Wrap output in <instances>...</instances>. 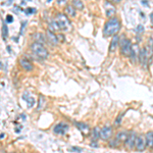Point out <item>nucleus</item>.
<instances>
[{
  "label": "nucleus",
  "instance_id": "nucleus-1",
  "mask_svg": "<svg viewBox=\"0 0 153 153\" xmlns=\"http://www.w3.org/2000/svg\"><path fill=\"white\" fill-rule=\"evenodd\" d=\"M120 30V21L117 18H111L106 21L103 28V34L106 37L115 36Z\"/></svg>",
  "mask_w": 153,
  "mask_h": 153
},
{
  "label": "nucleus",
  "instance_id": "nucleus-2",
  "mask_svg": "<svg viewBox=\"0 0 153 153\" xmlns=\"http://www.w3.org/2000/svg\"><path fill=\"white\" fill-rule=\"evenodd\" d=\"M31 50L34 54L40 59H46L48 57V50L45 48V46L41 43L34 42L31 45Z\"/></svg>",
  "mask_w": 153,
  "mask_h": 153
},
{
  "label": "nucleus",
  "instance_id": "nucleus-3",
  "mask_svg": "<svg viewBox=\"0 0 153 153\" xmlns=\"http://www.w3.org/2000/svg\"><path fill=\"white\" fill-rule=\"evenodd\" d=\"M55 21L58 23V25H59V28L61 31H68V30H70V21L68 19V18L64 14H61V12H60V14H57Z\"/></svg>",
  "mask_w": 153,
  "mask_h": 153
},
{
  "label": "nucleus",
  "instance_id": "nucleus-4",
  "mask_svg": "<svg viewBox=\"0 0 153 153\" xmlns=\"http://www.w3.org/2000/svg\"><path fill=\"white\" fill-rule=\"evenodd\" d=\"M120 52H122V54L124 55V56H131L133 46L129 39H126V38L122 39L120 43Z\"/></svg>",
  "mask_w": 153,
  "mask_h": 153
},
{
  "label": "nucleus",
  "instance_id": "nucleus-5",
  "mask_svg": "<svg viewBox=\"0 0 153 153\" xmlns=\"http://www.w3.org/2000/svg\"><path fill=\"white\" fill-rule=\"evenodd\" d=\"M137 137L138 136L136 135L135 132H130L128 135V138H127V140L125 141V145H126V147H128L129 149H133V148L136 146V140H137Z\"/></svg>",
  "mask_w": 153,
  "mask_h": 153
},
{
  "label": "nucleus",
  "instance_id": "nucleus-6",
  "mask_svg": "<svg viewBox=\"0 0 153 153\" xmlns=\"http://www.w3.org/2000/svg\"><path fill=\"white\" fill-rule=\"evenodd\" d=\"M147 146L146 144V138L143 137L142 135H139L137 137V140H136V149L138 151H144L145 150V147Z\"/></svg>",
  "mask_w": 153,
  "mask_h": 153
},
{
  "label": "nucleus",
  "instance_id": "nucleus-7",
  "mask_svg": "<svg viewBox=\"0 0 153 153\" xmlns=\"http://www.w3.org/2000/svg\"><path fill=\"white\" fill-rule=\"evenodd\" d=\"M68 130V125L64 124V122H59L53 128V132L56 135H64Z\"/></svg>",
  "mask_w": 153,
  "mask_h": 153
},
{
  "label": "nucleus",
  "instance_id": "nucleus-8",
  "mask_svg": "<svg viewBox=\"0 0 153 153\" xmlns=\"http://www.w3.org/2000/svg\"><path fill=\"white\" fill-rule=\"evenodd\" d=\"M112 136V128L109 126H105L101 129V132H100V138L102 140H108L109 138Z\"/></svg>",
  "mask_w": 153,
  "mask_h": 153
},
{
  "label": "nucleus",
  "instance_id": "nucleus-9",
  "mask_svg": "<svg viewBox=\"0 0 153 153\" xmlns=\"http://www.w3.org/2000/svg\"><path fill=\"white\" fill-rule=\"evenodd\" d=\"M19 64H21V68L25 70H27V72H31L34 68L33 63H32L29 59H27V58H21V59H19Z\"/></svg>",
  "mask_w": 153,
  "mask_h": 153
},
{
  "label": "nucleus",
  "instance_id": "nucleus-10",
  "mask_svg": "<svg viewBox=\"0 0 153 153\" xmlns=\"http://www.w3.org/2000/svg\"><path fill=\"white\" fill-rule=\"evenodd\" d=\"M46 38H47V41H48L51 45H56L58 43L57 36L54 34V32L50 31V30H47L46 31Z\"/></svg>",
  "mask_w": 153,
  "mask_h": 153
},
{
  "label": "nucleus",
  "instance_id": "nucleus-11",
  "mask_svg": "<svg viewBox=\"0 0 153 153\" xmlns=\"http://www.w3.org/2000/svg\"><path fill=\"white\" fill-rule=\"evenodd\" d=\"M139 60L141 62V64L143 66L147 65V61H148V57H147V51H146L145 48L141 49L139 52Z\"/></svg>",
  "mask_w": 153,
  "mask_h": 153
},
{
  "label": "nucleus",
  "instance_id": "nucleus-12",
  "mask_svg": "<svg viewBox=\"0 0 153 153\" xmlns=\"http://www.w3.org/2000/svg\"><path fill=\"white\" fill-rule=\"evenodd\" d=\"M118 42H120V37H118L117 35H115L112 38V40H111L110 46H109V52H113V51L115 50L116 47H117Z\"/></svg>",
  "mask_w": 153,
  "mask_h": 153
},
{
  "label": "nucleus",
  "instance_id": "nucleus-13",
  "mask_svg": "<svg viewBox=\"0 0 153 153\" xmlns=\"http://www.w3.org/2000/svg\"><path fill=\"white\" fill-rule=\"evenodd\" d=\"M128 135L129 133L125 132V131H122V132H118L117 134H116L115 139L120 142H125L127 140V138H128Z\"/></svg>",
  "mask_w": 153,
  "mask_h": 153
},
{
  "label": "nucleus",
  "instance_id": "nucleus-14",
  "mask_svg": "<svg viewBox=\"0 0 153 153\" xmlns=\"http://www.w3.org/2000/svg\"><path fill=\"white\" fill-rule=\"evenodd\" d=\"M146 144L149 148H153V132H148L145 136Z\"/></svg>",
  "mask_w": 153,
  "mask_h": 153
},
{
  "label": "nucleus",
  "instance_id": "nucleus-15",
  "mask_svg": "<svg viewBox=\"0 0 153 153\" xmlns=\"http://www.w3.org/2000/svg\"><path fill=\"white\" fill-rule=\"evenodd\" d=\"M140 52V50H139ZM139 52H138V46H135V48L133 47V50H132V54H131V58H132V61L136 63L137 60H139Z\"/></svg>",
  "mask_w": 153,
  "mask_h": 153
},
{
  "label": "nucleus",
  "instance_id": "nucleus-16",
  "mask_svg": "<svg viewBox=\"0 0 153 153\" xmlns=\"http://www.w3.org/2000/svg\"><path fill=\"white\" fill-rule=\"evenodd\" d=\"M64 11H65V14L70 16H76V8H75L73 5H66L65 8H64Z\"/></svg>",
  "mask_w": 153,
  "mask_h": 153
},
{
  "label": "nucleus",
  "instance_id": "nucleus-17",
  "mask_svg": "<svg viewBox=\"0 0 153 153\" xmlns=\"http://www.w3.org/2000/svg\"><path fill=\"white\" fill-rule=\"evenodd\" d=\"M48 28H49L48 30H50V31H52V32L59 31V30H60L59 25H58V23H57L56 21H50V23H49Z\"/></svg>",
  "mask_w": 153,
  "mask_h": 153
},
{
  "label": "nucleus",
  "instance_id": "nucleus-18",
  "mask_svg": "<svg viewBox=\"0 0 153 153\" xmlns=\"http://www.w3.org/2000/svg\"><path fill=\"white\" fill-rule=\"evenodd\" d=\"M72 3H73V6L78 10H82L84 8V3L81 0H72Z\"/></svg>",
  "mask_w": 153,
  "mask_h": 153
},
{
  "label": "nucleus",
  "instance_id": "nucleus-19",
  "mask_svg": "<svg viewBox=\"0 0 153 153\" xmlns=\"http://www.w3.org/2000/svg\"><path fill=\"white\" fill-rule=\"evenodd\" d=\"M45 103H46V99L43 95L39 96V100H38V110H42V108L45 106Z\"/></svg>",
  "mask_w": 153,
  "mask_h": 153
},
{
  "label": "nucleus",
  "instance_id": "nucleus-20",
  "mask_svg": "<svg viewBox=\"0 0 153 153\" xmlns=\"http://www.w3.org/2000/svg\"><path fill=\"white\" fill-rule=\"evenodd\" d=\"M34 39H35V42H38V43H41L42 44L43 42L45 41V36L43 35V34H41V33H36V34H34Z\"/></svg>",
  "mask_w": 153,
  "mask_h": 153
},
{
  "label": "nucleus",
  "instance_id": "nucleus-21",
  "mask_svg": "<svg viewBox=\"0 0 153 153\" xmlns=\"http://www.w3.org/2000/svg\"><path fill=\"white\" fill-rule=\"evenodd\" d=\"M100 132L101 130L98 128V127H95V128L93 129V131H92V138H93V140H96L99 139L100 138Z\"/></svg>",
  "mask_w": 153,
  "mask_h": 153
},
{
  "label": "nucleus",
  "instance_id": "nucleus-22",
  "mask_svg": "<svg viewBox=\"0 0 153 153\" xmlns=\"http://www.w3.org/2000/svg\"><path fill=\"white\" fill-rule=\"evenodd\" d=\"M76 127L78 129H80L81 131H83V132H88V131H89L88 125L84 124V122H76Z\"/></svg>",
  "mask_w": 153,
  "mask_h": 153
},
{
  "label": "nucleus",
  "instance_id": "nucleus-23",
  "mask_svg": "<svg viewBox=\"0 0 153 153\" xmlns=\"http://www.w3.org/2000/svg\"><path fill=\"white\" fill-rule=\"evenodd\" d=\"M115 14V8L113 7L112 5L110 6V8H108L106 6V16H107V18H112L113 16Z\"/></svg>",
  "mask_w": 153,
  "mask_h": 153
},
{
  "label": "nucleus",
  "instance_id": "nucleus-24",
  "mask_svg": "<svg viewBox=\"0 0 153 153\" xmlns=\"http://www.w3.org/2000/svg\"><path fill=\"white\" fill-rule=\"evenodd\" d=\"M7 36H8V29H7V26L5 23H2V38L3 40L5 41L7 39Z\"/></svg>",
  "mask_w": 153,
  "mask_h": 153
},
{
  "label": "nucleus",
  "instance_id": "nucleus-25",
  "mask_svg": "<svg viewBox=\"0 0 153 153\" xmlns=\"http://www.w3.org/2000/svg\"><path fill=\"white\" fill-rule=\"evenodd\" d=\"M27 105H28V108H32V107L35 105V103H36V101H35V98L34 97H32V96H30L29 98L27 99Z\"/></svg>",
  "mask_w": 153,
  "mask_h": 153
},
{
  "label": "nucleus",
  "instance_id": "nucleus-26",
  "mask_svg": "<svg viewBox=\"0 0 153 153\" xmlns=\"http://www.w3.org/2000/svg\"><path fill=\"white\" fill-rule=\"evenodd\" d=\"M118 145H120V141H117L116 139L112 140V141H109V146L110 147H116Z\"/></svg>",
  "mask_w": 153,
  "mask_h": 153
},
{
  "label": "nucleus",
  "instance_id": "nucleus-27",
  "mask_svg": "<svg viewBox=\"0 0 153 153\" xmlns=\"http://www.w3.org/2000/svg\"><path fill=\"white\" fill-rule=\"evenodd\" d=\"M36 11V9L35 8H27V9L25 10V12H26V14H34V12Z\"/></svg>",
  "mask_w": 153,
  "mask_h": 153
},
{
  "label": "nucleus",
  "instance_id": "nucleus-28",
  "mask_svg": "<svg viewBox=\"0 0 153 153\" xmlns=\"http://www.w3.org/2000/svg\"><path fill=\"white\" fill-rule=\"evenodd\" d=\"M14 21V16L11 14H7L6 16V23H12Z\"/></svg>",
  "mask_w": 153,
  "mask_h": 153
},
{
  "label": "nucleus",
  "instance_id": "nucleus-29",
  "mask_svg": "<svg viewBox=\"0 0 153 153\" xmlns=\"http://www.w3.org/2000/svg\"><path fill=\"white\" fill-rule=\"evenodd\" d=\"M136 32H138V33H141V32H144V27L142 25H139L137 27V29H136Z\"/></svg>",
  "mask_w": 153,
  "mask_h": 153
},
{
  "label": "nucleus",
  "instance_id": "nucleus-30",
  "mask_svg": "<svg viewBox=\"0 0 153 153\" xmlns=\"http://www.w3.org/2000/svg\"><path fill=\"white\" fill-rule=\"evenodd\" d=\"M93 142L94 143H91V147H98V144L96 143L95 140H93Z\"/></svg>",
  "mask_w": 153,
  "mask_h": 153
},
{
  "label": "nucleus",
  "instance_id": "nucleus-31",
  "mask_svg": "<svg viewBox=\"0 0 153 153\" xmlns=\"http://www.w3.org/2000/svg\"><path fill=\"white\" fill-rule=\"evenodd\" d=\"M57 38H58V41H59V40L64 41V37H63V35H57Z\"/></svg>",
  "mask_w": 153,
  "mask_h": 153
},
{
  "label": "nucleus",
  "instance_id": "nucleus-32",
  "mask_svg": "<svg viewBox=\"0 0 153 153\" xmlns=\"http://www.w3.org/2000/svg\"><path fill=\"white\" fill-rule=\"evenodd\" d=\"M66 0H56V2H57V4H62V3H64Z\"/></svg>",
  "mask_w": 153,
  "mask_h": 153
},
{
  "label": "nucleus",
  "instance_id": "nucleus-33",
  "mask_svg": "<svg viewBox=\"0 0 153 153\" xmlns=\"http://www.w3.org/2000/svg\"><path fill=\"white\" fill-rule=\"evenodd\" d=\"M110 1H112L113 3H118V2H120L122 0H110Z\"/></svg>",
  "mask_w": 153,
  "mask_h": 153
},
{
  "label": "nucleus",
  "instance_id": "nucleus-34",
  "mask_svg": "<svg viewBox=\"0 0 153 153\" xmlns=\"http://www.w3.org/2000/svg\"><path fill=\"white\" fill-rule=\"evenodd\" d=\"M21 118H23V120H26V115H23H23H21Z\"/></svg>",
  "mask_w": 153,
  "mask_h": 153
},
{
  "label": "nucleus",
  "instance_id": "nucleus-35",
  "mask_svg": "<svg viewBox=\"0 0 153 153\" xmlns=\"http://www.w3.org/2000/svg\"><path fill=\"white\" fill-rule=\"evenodd\" d=\"M4 137H5V135H4V133H1V136H0V138H1V139H3Z\"/></svg>",
  "mask_w": 153,
  "mask_h": 153
},
{
  "label": "nucleus",
  "instance_id": "nucleus-36",
  "mask_svg": "<svg viewBox=\"0 0 153 153\" xmlns=\"http://www.w3.org/2000/svg\"><path fill=\"white\" fill-rule=\"evenodd\" d=\"M152 49H153V44H152Z\"/></svg>",
  "mask_w": 153,
  "mask_h": 153
},
{
  "label": "nucleus",
  "instance_id": "nucleus-37",
  "mask_svg": "<svg viewBox=\"0 0 153 153\" xmlns=\"http://www.w3.org/2000/svg\"><path fill=\"white\" fill-rule=\"evenodd\" d=\"M48 1H51V0H48Z\"/></svg>",
  "mask_w": 153,
  "mask_h": 153
}]
</instances>
